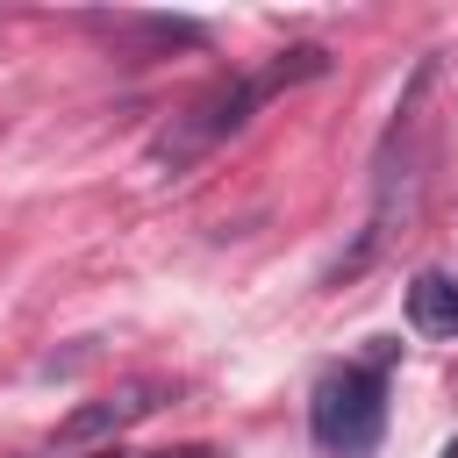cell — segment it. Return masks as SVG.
<instances>
[{
	"mask_svg": "<svg viewBox=\"0 0 458 458\" xmlns=\"http://www.w3.org/2000/svg\"><path fill=\"white\" fill-rule=\"evenodd\" d=\"M308 429L329 458H372L379 451V429H386V379L379 365H336L315 379V401H308Z\"/></svg>",
	"mask_w": 458,
	"mask_h": 458,
	"instance_id": "obj_2",
	"label": "cell"
},
{
	"mask_svg": "<svg viewBox=\"0 0 458 458\" xmlns=\"http://www.w3.org/2000/svg\"><path fill=\"white\" fill-rule=\"evenodd\" d=\"M157 458H215V451H200V444H193V451H157Z\"/></svg>",
	"mask_w": 458,
	"mask_h": 458,
	"instance_id": "obj_6",
	"label": "cell"
},
{
	"mask_svg": "<svg viewBox=\"0 0 458 458\" xmlns=\"http://www.w3.org/2000/svg\"><path fill=\"white\" fill-rule=\"evenodd\" d=\"M172 401V386L165 379H129V386H114V394H100V401H79L57 429H50V444H100V437H122L129 422H143V415H157Z\"/></svg>",
	"mask_w": 458,
	"mask_h": 458,
	"instance_id": "obj_3",
	"label": "cell"
},
{
	"mask_svg": "<svg viewBox=\"0 0 458 458\" xmlns=\"http://www.w3.org/2000/svg\"><path fill=\"white\" fill-rule=\"evenodd\" d=\"M408 322H415V336L458 344V279H451V272H415V286H408Z\"/></svg>",
	"mask_w": 458,
	"mask_h": 458,
	"instance_id": "obj_5",
	"label": "cell"
},
{
	"mask_svg": "<svg viewBox=\"0 0 458 458\" xmlns=\"http://www.w3.org/2000/svg\"><path fill=\"white\" fill-rule=\"evenodd\" d=\"M451 458H458V444H451Z\"/></svg>",
	"mask_w": 458,
	"mask_h": 458,
	"instance_id": "obj_8",
	"label": "cell"
},
{
	"mask_svg": "<svg viewBox=\"0 0 458 458\" xmlns=\"http://www.w3.org/2000/svg\"><path fill=\"white\" fill-rule=\"evenodd\" d=\"M93 29H107V36L136 43V50H200L208 43V29L186 21V14H100Z\"/></svg>",
	"mask_w": 458,
	"mask_h": 458,
	"instance_id": "obj_4",
	"label": "cell"
},
{
	"mask_svg": "<svg viewBox=\"0 0 458 458\" xmlns=\"http://www.w3.org/2000/svg\"><path fill=\"white\" fill-rule=\"evenodd\" d=\"M100 458H122V451H100Z\"/></svg>",
	"mask_w": 458,
	"mask_h": 458,
	"instance_id": "obj_7",
	"label": "cell"
},
{
	"mask_svg": "<svg viewBox=\"0 0 458 458\" xmlns=\"http://www.w3.org/2000/svg\"><path fill=\"white\" fill-rule=\"evenodd\" d=\"M329 72V50L322 43H293V50H279L265 72H229V79H215V86H200L157 136H150V150H143V165L157 172V179H179V172H193L215 143H229L272 93H286V86H301V79H322Z\"/></svg>",
	"mask_w": 458,
	"mask_h": 458,
	"instance_id": "obj_1",
	"label": "cell"
}]
</instances>
